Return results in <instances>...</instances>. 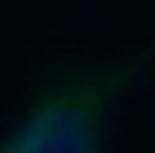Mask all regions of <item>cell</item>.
<instances>
[{
	"instance_id": "6da1fadb",
	"label": "cell",
	"mask_w": 155,
	"mask_h": 153,
	"mask_svg": "<svg viewBox=\"0 0 155 153\" xmlns=\"http://www.w3.org/2000/svg\"><path fill=\"white\" fill-rule=\"evenodd\" d=\"M150 72L147 55L86 58L52 67L0 153H106L124 98Z\"/></svg>"
}]
</instances>
